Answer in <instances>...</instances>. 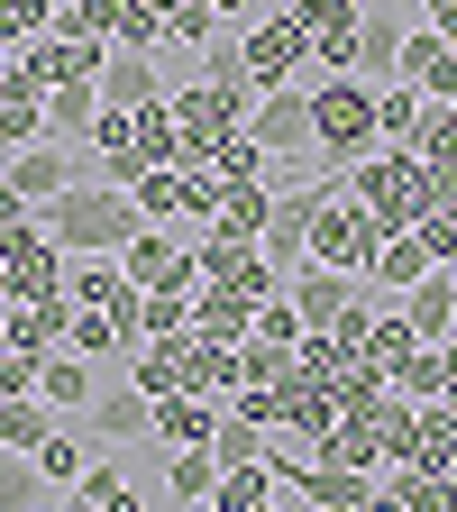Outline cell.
Wrapping results in <instances>:
<instances>
[{
	"label": "cell",
	"mask_w": 457,
	"mask_h": 512,
	"mask_svg": "<svg viewBox=\"0 0 457 512\" xmlns=\"http://www.w3.org/2000/svg\"><path fill=\"white\" fill-rule=\"evenodd\" d=\"M37 229H46V238H55L64 256H119L128 238L147 229V211L128 202L119 183H64L55 202L37 211Z\"/></svg>",
	"instance_id": "obj_1"
},
{
	"label": "cell",
	"mask_w": 457,
	"mask_h": 512,
	"mask_svg": "<svg viewBox=\"0 0 457 512\" xmlns=\"http://www.w3.org/2000/svg\"><path fill=\"white\" fill-rule=\"evenodd\" d=\"M302 92H311V147H320V156L357 165V156L384 147V138H375V83H366V74H311Z\"/></svg>",
	"instance_id": "obj_2"
},
{
	"label": "cell",
	"mask_w": 457,
	"mask_h": 512,
	"mask_svg": "<svg viewBox=\"0 0 457 512\" xmlns=\"http://www.w3.org/2000/svg\"><path fill=\"white\" fill-rule=\"evenodd\" d=\"M266 83H174V128H183V165H211V147H229L238 128L256 119Z\"/></svg>",
	"instance_id": "obj_3"
},
{
	"label": "cell",
	"mask_w": 457,
	"mask_h": 512,
	"mask_svg": "<svg viewBox=\"0 0 457 512\" xmlns=\"http://www.w3.org/2000/svg\"><path fill=\"white\" fill-rule=\"evenodd\" d=\"M348 192H357V202H366L384 229H412V220L439 202V192H430V165H421L412 147H375V156H357V165H348Z\"/></svg>",
	"instance_id": "obj_4"
},
{
	"label": "cell",
	"mask_w": 457,
	"mask_h": 512,
	"mask_svg": "<svg viewBox=\"0 0 457 512\" xmlns=\"http://www.w3.org/2000/svg\"><path fill=\"white\" fill-rule=\"evenodd\" d=\"M119 266H128V284H138V293H202V256H192V229H174V220L138 229V238L119 247Z\"/></svg>",
	"instance_id": "obj_5"
},
{
	"label": "cell",
	"mask_w": 457,
	"mask_h": 512,
	"mask_svg": "<svg viewBox=\"0 0 457 512\" xmlns=\"http://www.w3.org/2000/svg\"><path fill=\"white\" fill-rule=\"evenodd\" d=\"M375 238H384V220L357 202L348 183L311 211V256H320V266H339V275H366V266H375Z\"/></svg>",
	"instance_id": "obj_6"
},
{
	"label": "cell",
	"mask_w": 457,
	"mask_h": 512,
	"mask_svg": "<svg viewBox=\"0 0 457 512\" xmlns=\"http://www.w3.org/2000/svg\"><path fill=\"white\" fill-rule=\"evenodd\" d=\"M284 302L302 311V339H311V330H339L348 311H366L375 284H366V275H339V266H320V256H302V266L284 275Z\"/></svg>",
	"instance_id": "obj_7"
},
{
	"label": "cell",
	"mask_w": 457,
	"mask_h": 512,
	"mask_svg": "<svg viewBox=\"0 0 457 512\" xmlns=\"http://www.w3.org/2000/svg\"><path fill=\"white\" fill-rule=\"evenodd\" d=\"M238 46H247V74L266 83V92H275V83H311V74H320V64H311V37L293 28V10H256V19L238 28Z\"/></svg>",
	"instance_id": "obj_8"
},
{
	"label": "cell",
	"mask_w": 457,
	"mask_h": 512,
	"mask_svg": "<svg viewBox=\"0 0 457 512\" xmlns=\"http://www.w3.org/2000/svg\"><path fill=\"white\" fill-rule=\"evenodd\" d=\"M101 64H110V46H92V37H37V46H19V83H37V92H64V83H101Z\"/></svg>",
	"instance_id": "obj_9"
},
{
	"label": "cell",
	"mask_w": 457,
	"mask_h": 512,
	"mask_svg": "<svg viewBox=\"0 0 457 512\" xmlns=\"http://www.w3.org/2000/svg\"><path fill=\"white\" fill-rule=\"evenodd\" d=\"M83 421H92L101 448H147V439H156V394H138V384H110V375H101V394H92Z\"/></svg>",
	"instance_id": "obj_10"
},
{
	"label": "cell",
	"mask_w": 457,
	"mask_h": 512,
	"mask_svg": "<svg viewBox=\"0 0 457 512\" xmlns=\"http://www.w3.org/2000/svg\"><path fill=\"white\" fill-rule=\"evenodd\" d=\"M247 138L266 147V156H302V147H311V92H302V83H275L266 101H256Z\"/></svg>",
	"instance_id": "obj_11"
},
{
	"label": "cell",
	"mask_w": 457,
	"mask_h": 512,
	"mask_svg": "<svg viewBox=\"0 0 457 512\" xmlns=\"http://www.w3.org/2000/svg\"><path fill=\"white\" fill-rule=\"evenodd\" d=\"M0 266H10V302H64V266H74V256H64L46 229H28Z\"/></svg>",
	"instance_id": "obj_12"
},
{
	"label": "cell",
	"mask_w": 457,
	"mask_h": 512,
	"mask_svg": "<svg viewBox=\"0 0 457 512\" xmlns=\"http://www.w3.org/2000/svg\"><path fill=\"white\" fill-rule=\"evenodd\" d=\"M0 174H10V192H19V202L28 211H46L55 202V192L64 183H83V165H74V147H55V138H37V147H19L10 165H0Z\"/></svg>",
	"instance_id": "obj_13"
},
{
	"label": "cell",
	"mask_w": 457,
	"mask_h": 512,
	"mask_svg": "<svg viewBox=\"0 0 457 512\" xmlns=\"http://www.w3.org/2000/svg\"><path fill=\"white\" fill-rule=\"evenodd\" d=\"M394 74H403L421 101H457V46H448L439 28H412V37H403V64H394Z\"/></svg>",
	"instance_id": "obj_14"
},
{
	"label": "cell",
	"mask_w": 457,
	"mask_h": 512,
	"mask_svg": "<svg viewBox=\"0 0 457 512\" xmlns=\"http://www.w3.org/2000/svg\"><path fill=\"white\" fill-rule=\"evenodd\" d=\"M147 101H165V64L138 55V46H110V64H101V110H147Z\"/></svg>",
	"instance_id": "obj_15"
},
{
	"label": "cell",
	"mask_w": 457,
	"mask_h": 512,
	"mask_svg": "<svg viewBox=\"0 0 457 512\" xmlns=\"http://www.w3.org/2000/svg\"><path fill=\"white\" fill-rule=\"evenodd\" d=\"M220 394H192V384H183V394H156V439L165 448H211V430H220Z\"/></svg>",
	"instance_id": "obj_16"
},
{
	"label": "cell",
	"mask_w": 457,
	"mask_h": 512,
	"mask_svg": "<svg viewBox=\"0 0 457 512\" xmlns=\"http://www.w3.org/2000/svg\"><path fill=\"white\" fill-rule=\"evenodd\" d=\"M37 394H46L64 421H83V412H92V394H101V366H92V357H74V348H55V357H37Z\"/></svg>",
	"instance_id": "obj_17"
},
{
	"label": "cell",
	"mask_w": 457,
	"mask_h": 512,
	"mask_svg": "<svg viewBox=\"0 0 457 512\" xmlns=\"http://www.w3.org/2000/svg\"><path fill=\"white\" fill-rule=\"evenodd\" d=\"M64 330H74V302H10L0 311V339H10L19 357H55Z\"/></svg>",
	"instance_id": "obj_18"
},
{
	"label": "cell",
	"mask_w": 457,
	"mask_h": 512,
	"mask_svg": "<svg viewBox=\"0 0 457 512\" xmlns=\"http://www.w3.org/2000/svg\"><path fill=\"white\" fill-rule=\"evenodd\" d=\"M421 275H430V247H421V229H384V238H375V266H366V284H375L384 302H403Z\"/></svg>",
	"instance_id": "obj_19"
},
{
	"label": "cell",
	"mask_w": 457,
	"mask_h": 512,
	"mask_svg": "<svg viewBox=\"0 0 457 512\" xmlns=\"http://www.w3.org/2000/svg\"><path fill=\"white\" fill-rule=\"evenodd\" d=\"M403 320H412L421 348H448V339H457V284H448V266H430V275L403 293Z\"/></svg>",
	"instance_id": "obj_20"
},
{
	"label": "cell",
	"mask_w": 457,
	"mask_h": 512,
	"mask_svg": "<svg viewBox=\"0 0 457 512\" xmlns=\"http://www.w3.org/2000/svg\"><path fill=\"white\" fill-rule=\"evenodd\" d=\"M366 494H375V476L366 467H330V458H311V476L293 485L302 512H366Z\"/></svg>",
	"instance_id": "obj_21"
},
{
	"label": "cell",
	"mask_w": 457,
	"mask_h": 512,
	"mask_svg": "<svg viewBox=\"0 0 457 512\" xmlns=\"http://www.w3.org/2000/svg\"><path fill=\"white\" fill-rule=\"evenodd\" d=\"M46 138V92L37 83H19V64H10V74H0V147H37Z\"/></svg>",
	"instance_id": "obj_22"
},
{
	"label": "cell",
	"mask_w": 457,
	"mask_h": 512,
	"mask_svg": "<svg viewBox=\"0 0 457 512\" xmlns=\"http://www.w3.org/2000/svg\"><path fill=\"white\" fill-rule=\"evenodd\" d=\"M183 384H192V394H238V348L229 339H202V330H183Z\"/></svg>",
	"instance_id": "obj_23"
},
{
	"label": "cell",
	"mask_w": 457,
	"mask_h": 512,
	"mask_svg": "<svg viewBox=\"0 0 457 512\" xmlns=\"http://www.w3.org/2000/svg\"><path fill=\"white\" fill-rule=\"evenodd\" d=\"M412 357H421V339H412L403 302H384V311H375V330H366V375H384V384H394Z\"/></svg>",
	"instance_id": "obj_24"
},
{
	"label": "cell",
	"mask_w": 457,
	"mask_h": 512,
	"mask_svg": "<svg viewBox=\"0 0 457 512\" xmlns=\"http://www.w3.org/2000/svg\"><path fill=\"white\" fill-rule=\"evenodd\" d=\"M192 330L238 348V339L256 330V302H247V293H229V284H202V293H192Z\"/></svg>",
	"instance_id": "obj_25"
},
{
	"label": "cell",
	"mask_w": 457,
	"mask_h": 512,
	"mask_svg": "<svg viewBox=\"0 0 457 512\" xmlns=\"http://www.w3.org/2000/svg\"><path fill=\"white\" fill-rule=\"evenodd\" d=\"M92 119H101V83H64V92H46V138H55V147H83Z\"/></svg>",
	"instance_id": "obj_26"
},
{
	"label": "cell",
	"mask_w": 457,
	"mask_h": 512,
	"mask_svg": "<svg viewBox=\"0 0 457 512\" xmlns=\"http://www.w3.org/2000/svg\"><path fill=\"white\" fill-rule=\"evenodd\" d=\"M421 119H430V101H421L403 74H394V83H375V138H384V147H412V138H421Z\"/></svg>",
	"instance_id": "obj_27"
},
{
	"label": "cell",
	"mask_w": 457,
	"mask_h": 512,
	"mask_svg": "<svg viewBox=\"0 0 457 512\" xmlns=\"http://www.w3.org/2000/svg\"><path fill=\"white\" fill-rule=\"evenodd\" d=\"M64 503H83V512H147V494L119 476V458H92V467H83V485L64 494Z\"/></svg>",
	"instance_id": "obj_28"
},
{
	"label": "cell",
	"mask_w": 457,
	"mask_h": 512,
	"mask_svg": "<svg viewBox=\"0 0 457 512\" xmlns=\"http://www.w3.org/2000/svg\"><path fill=\"white\" fill-rule=\"evenodd\" d=\"M403 37H412V28H403L394 10H366V19H357V74H384V83H394Z\"/></svg>",
	"instance_id": "obj_29"
},
{
	"label": "cell",
	"mask_w": 457,
	"mask_h": 512,
	"mask_svg": "<svg viewBox=\"0 0 457 512\" xmlns=\"http://www.w3.org/2000/svg\"><path fill=\"white\" fill-rule=\"evenodd\" d=\"M266 220H275V183H229V202H220V220H211V229L256 247V238H266Z\"/></svg>",
	"instance_id": "obj_30"
},
{
	"label": "cell",
	"mask_w": 457,
	"mask_h": 512,
	"mask_svg": "<svg viewBox=\"0 0 457 512\" xmlns=\"http://www.w3.org/2000/svg\"><path fill=\"white\" fill-rule=\"evenodd\" d=\"M28 458H37V476H46V494H74V485H83V467H92V458H83V439L64 430V421L28 448Z\"/></svg>",
	"instance_id": "obj_31"
},
{
	"label": "cell",
	"mask_w": 457,
	"mask_h": 512,
	"mask_svg": "<svg viewBox=\"0 0 457 512\" xmlns=\"http://www.w3.org/2000/svg\"><path fill=\"white\" fill-rule=\"evenodd\" d=\"M211 485H220V458H211V448H174V458H165V494H174L183 512H202Z\"/></svg>",
	"instance_id": "obj_32"
},
{
	"label": "cell",
	"mask_w": 457,
	"mask_h": 512,
	"mask_svg": "<svg viewBox=\"0 0 457 512\" xmlns=\"http://www.w3.org/2000/svg\"><path fill=\"white\" fill-rule=\"evenodd\" d=\"M55 421H64V412H55L46 394H0V448H37Z\"/></svg>",
	"instance_id": "obj_33"
},
{
	"label": "cell",
	"mask_w": 457,
	"mask_h": 512,
	"mask_svg": "<svg viewBox=\"0 0 457 512\" xmlns=\"http://www.w3.org/2000/svg\"><path fill=\"white\" fill-rule=\"evenodd\" d=\"M284 485H275V467L256 458V467H220V485H211V512H256V503H275Z\"/></svg>",
	"instance_id": "obj_34"
},
{
	"label": "cell",
	"mask_w": 457,
	"mask_h": 512,
	"mask_svg": "<svg viewBox=\"0 0 457 512\" xmlns=\"http://www.w3.org/2000/svg\"><path fill=\"white\" fill-rule=\"evenodd\" d=\"M64 348H74V357H92V366H110V357H128L138 339H128L110 311H74V330H64Z\"/></svg>",
	"instance_id": "obj_35"
},
{
	"label": "cell",
	"mask_w": 457,
	"mask_h": 512,
	"mask_svg": "<svg viewBox=\"0 0 457 512\" xmlns=\"http://www.w3.org/2000/svg\"><path fill=\"white\" fill-rule=\"evenodd\" d=\"M211 458H220V467H256V458H266V421L220 412V430H211Z\"/></svg>",
	"instance_id": "obj_36"
},
{
	"label": "cell",
	"mask_w": 457,
	"mask_h": 512,
	"mask_svg": "<svg viewBox=\"0 0 457 512\" xmlns=\"http://www.w3.org/2000/svg\"><path fill=\"white\" fill-rule=\"evenodd\" d=\"M37 503H46L37 458H28V448H0V512H37Z\"/></svg>",
	"instance_id": "obj_37"
},
{
	"label": "cell",
	"mask_w": 457,
	"mask_h": 512,
	"mask_svg": "<svg viewBox=\"0 0 457 512\" xmlns=\"http://www.w3.org/2000/svg\"><path fill=\"white\" fill-rule=\"evenodd\" d=\"M192 330V293H138V339H183Z\"/></svg>",
	"instance_id": "obj_38"
},
{
	"label": "cell",
	"mask_w": 457,
	"mask_h": 512,
	"mask_svg": "<svg viewBox=\"0 0 457 512\" xmlns=\"http://www.w3.org/2000/svg\"><path fill=\"white\" fill-rule=\"evenodd\" d=\"M46 28H55V0H0V46H10V55L37 46Z\"/></svg>",
	"instance_id": "obj_39"
},
{
	"label": "cell",
	"mask_w": 457,
	"mask_h": 512,
	"mask_svg": "<svg viewBox=\"0 0 457 512\" xmlns=\"http://www.w3.org/2000/svg\"><path fill=\"white\" fill-rule=\"evenodd\" d=\"M266 165H275V156H266V147H256V138H247V128H238V138H229V147H211V174H220V183H266Z\"/></svg>",
	"instance_id": "obj_40"
},
{
	"label": "cell",
	"mask_w": 457,
	"mask_h": 512,
	"mask_svg": "<svg viewBox=\"0 0 457 512\" xmlns=\"http://www.w3.org/2000/svg\"><path fill=\"white\" fill-rule=\"evenodd\" d=\"M293 375V348L275 339H238V384H284Z\"/></svg>",
	"instance_id": "obj_41"
},
{
	"label": "cell",
	"mask_w": 457,
	"mask_h": 512,
	"mask_svg": "<svg viewBox=\"0 0 457 512\" xmlns=\"http://www.w3.org/2000/svg\"><path fill=\"white\" fill-rule=\"evenodd\" d=\"M128 202L147 211V229H156V220H174V202H183V192H174V165H147L138 183H128Z\"/></svg>",
	"instance_id": "obj_42"
},
{
	"label": "cell",
	"mask_w": 457,
	"mask_h": 512,
	"mask_svg": "<svg viewBox=\"0 0 457 512\" xmlns=\"http://www.w3.org/2000/svg\"><path fill=\"white\" fill-rule=\"evenodd\" d=\"M394 394H403V403H439V394H448V366H439V348H421V357L394 375Z\"/></svg>",
	"instance_id": "obj_43"
},
{
	"label": "cell",
	"mask_w": 457,
	"mask_h": 512,
	"mask_svg": "<svg viewBox=\"0 0 457 512\" xmlns=\"http://www.w3.org/2000/svg\"><path fill=\"white\" fill-rule=\"evenodd\" d=\"M412 229H421V247H430V266H457V202H430Z\"/></svg>",
	"instance_id": "obj_44"
},
{
	"label": "cell",
	"mask_w": 457,
	"mask_h": 512,
	"mask_svg": "<svg viewBox=\"0 0 457 512\" xmlns=\"http://www.w3.org/2000/svg\"><path fill=\"white\" fill-rule=\"evenodd\" d=\"M247 339H275V348H302V311L284 302V293H266V302H256V330Z\"/></svg>",
	"instance_id": "obj_45"
},
{
	"label": "cell",
	"mask_w": 457,
	"mask_h": 512,
	"mask_svg": "<svg viewBox=\"0 0 457 512\" xmlns=\"http://www.w3.org/2000/svg\"><path fill=\"white\" fill-rule=\"evenodd\" d=\"M165 37H174V46H211V37H220V10H211V0H183V10L165 19Z\"/></svg>",
	"instance_id": "obj_46"
},
{
	"label": "cell",
	"mask_w": 457,
	"mask_h": 512,
	"mask_svg": "<svg viewBox=\"0 0 457 512\" xmlns=\"http://www.w3.org/2000/svg\"><path fill=\"white\" fill-rule=\"evenodd\" d=\"M202 74H211V83H256V74H247V46H238V37H211V46H202Z\"/></svg>",
	"instance_id": "obj_47"
},
{
	"label": "cell",
	"mask_w": 457,
	"mask_h": 512,
	"mask_svg": "<svg viewBox=\"0 0 457 512\" xmlns=\"http://www.w3.org/2000/svg\"><path fill=\"white\" fill-rule=\"evenodd\" d=\"M421 10H430V28H439V37L457 46V0H421Z\"/></svg>",
	"instance_id": "obj_48"
},
{
	"label": "cell",
	"mask_w": 457,
	"mask_h": 512,
	"mask_svg": "<svg viewBox=\"0 0 457 512\" xmlns=\"http://www.w3.org/2000/svg\"><path fill=\"white\" fill-rule=\"evenodd\" d=\"M211 10H220V28H229V19L247 28V19H256V0H211Z\"/></svg>",
	"instance_id": "obj_49"
},
{
	"label": "cell",
	"mask_w": 457,
	"mask_h": 512,
	"mask_svg": "<svg viewBox=\"0 0 457 512\" xmlns=\"http://www.w3.org/2000/svg\"><path fill=\"white\" fill-rule=\"evenodd\" d=\"M28 229H37V220H0V256H10V247H19Z\"/></svg>",
	"instance_id": "obj_50"
},
{
	"label": "cell",
	"mask_w": 457,
	"mask_h": 512,
	"mask_svg": "<svg viewBox=\"0 0 457 512\" xmlns=\"http://www.w3.org/2000/svg\"><path fill=\"white\" fill-rule=\"evenodd\" d=\"M147 10H156V19H174V10H183V0H147Z\"/></svg>",
	"instance_id": "obj_51"
},
{
	"label": "cell",
	"mask_w": 457,
	"mask_h": 512,
	"mask_svg": "<svg viewBox=\"0 0 457 512\" xmlns=\"http://www.w3.org/2000/svg\"><path fill=\"white\" fill-rule=\"evenodd\" d=\"M10 64H19V55H10V46H0V74H10Z\"/></svg>",
	"instance_id": "obj_52"
},
{
	"label": "cell",
	"mask_w": 457,
	"mask_h": 512,
	"mask_svg": "<svg viewBox=\"0 0 457 512\" xmlns=\"http://www.w3.org/2000/svg\"><path fill=\"white\" fill-rule=\"evenodd\" d=\"M64 512H83V503H64Z\"/></svg>",
	"instance_id": "obj_53"
},
{
	"label": "cell",
	"mask_w": 457,
	"mask_h": 512,
	"mask_svg": "<svg viewBox=\"0 0 457 512\" xmlns=\"http://www.w3.org/2000/svg\"><path fill=\"white\" fill-rule=\"evenodd\" d=\"M448 284H457V266H448Z\"/></svg>",
	"instance_id": "obj_54"
},
{
	"label": "cell",
	"mask_w": 457,
	"mask_h": 512,
	"mask_svg": "<svg viewBox=\"0 0 457 512\" xmlns=\"http://www.w3.org/2000/svg\"><path fill=\"white\" fill-rule=\"evenodd\" d=\"M37 512H55V503H37Z\"/></svg>",
	"instance_id": "obj_55"
}]
</instances>
